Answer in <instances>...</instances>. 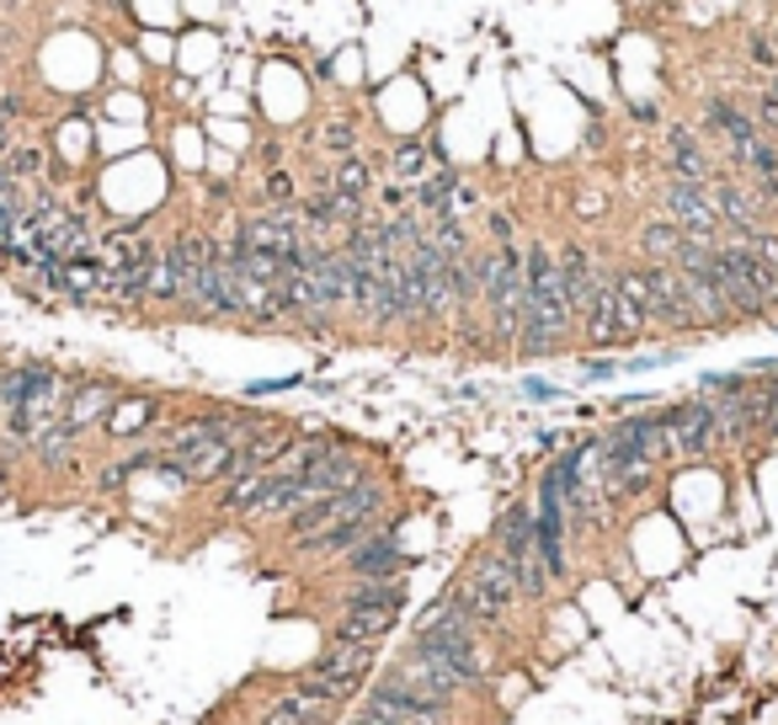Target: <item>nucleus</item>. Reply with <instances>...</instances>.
Returning <instances> with one entry per match:
<instances>
[{
  "mask_svg": "<svg viewBox=\"0 0 778 725\" xmlns=\"http://www.w3.org/2000/svg\"><path fill=\"white\" fill-rule=\"evenodd\" d=\"M6 6H22V0H6Z\"/></svg>",
  "mask_w": 778,
  "mask_h": 725,
  "instance_id": "nucleus-38",
  "label": "nucleus"
},
{
  "mask_svg": "<svg viewBox=\"0 0 778 725\" xmlns=\"http://www.w3.org/2000/svg\"><path fill=\"white\" fill-rule=\"evenodd\" d=\"M389 677H395V683H406V689H411V694H421L427 704L449 710V715L459 710V704H464V694H470V689H464V683L453 677L449 666L432 662V656H421L417 645H406V651H400V662L389 666Z\"/></svg>",
  "mask_w": 778,
  "mask_h": 725,
  "instance_id": "nucleus-10",
  "label": "nucleus"
},
{
  "mask_svg": "<svg viewBox=\"0 0 778 725\" xmlns=\"http://www.w3.org/2000/svg\"><path fill=\"white\" fill-rule=\"evenodd\" d=\"M262 166H283V139H262Z\"/></svg>",
  "mask_w": 778,
  "mask_h": 725,
  "instance_id": "nucleus-35",
  "label": "nucleus"
},
{
  "mask_svg": "<svg viewBox=\"0 0 778 725\" xmlns=\"http://www.w3.org/2000/svg\"><path fill=\"white\" fill-rule=\"evenodd\" d=\"M309 187H330V192H341V198H358L368 203V192H374V160L368 155H341V160H330L326 171H315Z\"/></svg>",
  "mask_w": 778,
  "mask_h": 725,
  "instance_id": "nucleus-20",
  "label": "nucleus"
},
{
  "mask_svg": "<svg viewBox=\"0 0 778 725\" xmlns=\"http://www.w3.org/2000/svg\"><path fill=\"white\" fill-rule=\"evenodd\" d=\"M661 213H666L683 235H693V241H704V245L725 241V224H719L715 203H709V192H704L698 181H672L666 177V187H661Z\"/></svg>",
  "mask_w": 778,
  "mask_h": 725,
  "instance_id": "nucleus-9",
  "label": "nucleus"
},
{
  "mask_svg": "<svg viewBox=\"0 0 778 725\" xmlns=\"http://www.w3.org/2000/svg\"><path fill=\"white\" fill-rule=\"evenodd\" d=\"M6 166H11V177H17V181H43V171H49V150H32V145H11Z\"/></svg>",
  "mask_w": 778,
  "mask_h": 725,
  "instance_id": "nucleus-29",
  "label": "nucleus"
},
{
  "mask_svg": "<svg viewBox=\"0 0 778 725\" xmlns=\"http://www.w3.org/2000/svg\"><path fill=\"white\" fill-rule=\"evenodd\" d=\"M389 181H400V187H417L427 171H432V160H438V145L432 139H421V134H400V139H389Z\"/></svg>",
  "mask_w": 778,
  "mask_h": 725,
  "instance_id": "nucleus-21",
  "label": "nucleus"
},
{
  "mask_svg": "<svg viewBox=\"0 0 778 725\" xmlns=\"http://www.w3.org/2000/svg\"><path fill=\"white\" fill-rule=\"evenodd\" d=\"M619 368H624V362H613V358H587L581 362V374H587V379H613V374H619Z\"/></svg>",
  "mask_w": 778,
  "mask_h": 725,
  "instance_id": "nucleus-34",
  "label": "nucleus"
},
{
  "mask_svg": "<svg viewBox=\"0 0 778 725\" xmlns=\"http://www.w3.org/2000/svg\"><path fill=\"white\" fill-rule=\"evenodd\" d=\"M757 443L778 449V362H757Z\"/></svg>",
  "mask_w": 778,
  "mask_h": 725,
  "instance_id": "nucleus-24",
  "label": "nucleus"
},
{
  "mask_svg": "<svg viewBox=\"0 0 778 725\" xmlns=\"http://www.w3.org/2000/svg\"><path fill=\"white\" fill-rule=\"evenodd\" d=\"M485 230H491V241H496V245H512V241H517V235H512V213H502V209L485 219Z\"/></svg>",
  "mask_w": 778,
  "mask_h": 725,
  "instance_id": "nucleus-32",
  "label": "nucleus"
},
{
  "mask_svg": "<svg viewBox=\"0 0 778 725\" xmlns=\"http://www.w3.org/2000/svg\"><path fill=\"white\" fill-rule=\"evenodd\" d=\"M320 150H326V160H341V155H358L362 150V134L353 118H330L320 134H309Z\"/></svg>",
  "mask_w": 778,
  "mask_h": 725,
  "instance_id": "nucleus-26",
  "label": "nucleus"
},
{
  "mask_svg": "<svg viewBox=\"0 0 778 725\" xmlns=\"http://www.w3.org/2000/svg\"><path fill=\"white\" fill-rule=\"evenodd\" d=\"M768 96H774V102H778V75H768Z\"/></svg>",
  "mask_w": 778,
  "mask_h": 725,
  "instance_id": "nucleus-37",
  "label": "nucleus"
},
{
  "mask_svg": "<svg viewBox=\"0 0 778 725\" xmlns=\"http://www.w3.org/2000/svg\"><path fill=\"white\" fill-rule=\"evenodd\" d=\"M491 549H496V555L512 566L523 603H544V598H549V587H555V581H549V571H544L539 534H534V507H528V502L502 507L496 528H491Z\"/></svg>",
  "mask_w": 778,
  "mask_h": 725,
  "instance_id": "nucleus-6",
  "label": "nucleus"
},
{
  "mask_svg": "<svg viewBox=\"0 0 778 725\" xmlns=\"http://www.w3.org/2000/svg\"><path fill=\"white\" fill-rule=\"evenodd\" d=\"M294 203H299V181H294V171H283V166L262 171V209H294Z\"/></svg>",
  "mask_w": 778,
  "mask_h": 725,
  "instance_id": "nucleus-28",
  "label": "nucleus"
},
{
  "mask_svg": "<svg viewBox=\"0 0 778 725\" xmlns=\"http://www.w3.org/2000/svg\"><path fill=\"white\" fill-rule=\"evenodd\" d=\"M118 385L113 379H70L64 385V406H60V422L75 432V438H86L91 427L107 422V411L118 406Z\"/></svg>",
  "mask_w": 778,
  "mask_h": 725,
  "instance_id": "nucleus-14",
  "label": "nucleus"
},
{
  "mask_svg": "<svg viewBox=\"0 0 778 725\" xmlns=\"http://www.w3.org/2000/svg\"><path fill=\"white\" fill-rule=\"evenodd\" d=\"M368 475H379L368 459H362L358 443H347V438H336L309 470H304V491H309V502H320V496H336V491H353L362 485Z\"/></svg>",
  "mask_w": 778,
  "mask_h": 725,
  "instance_id": "nucleus-11",
  "label": "nucleus"
},
{
  "mask_svg": "<svg viewBox=\"0 0 778 725\" xmlns=\"http://www.w3.org/2000/svg\"><path fill=\"white\" fill-rule=\"evenodd\" d=\"M449 603L475 624L480 634L485 630H502L512 619V608L523 603V592H517V576H512V566L485 544V549H475L470 560H464V571L453 576L449 587Z\"/></svg>",
  "mask_w": 778,
  "mask_h": 725,
  "instance_id": "nucleus-3",
  "label": "nucleus"
},
{
  "mask_svg": "<svg viewBox=\"0 0 778 725\" xmlns=\"http://www.w3.org/2000/svg\"><path fill=\"white\" fill-rule=\"evenodd\" d=\"M747 245L763 256V262H774V267H778V230H763V235H751Z\"/></svg>",
  "mask_w": 778,
  "mask_h": 725,
  "instance_id": "nucleus-33",
  "label": "nucleus"
},
{
  "mask_svg": "<svg viewBox=\"0 0 778 725\" xmlns=\"http://www.w3.org/2000/svg\"><path fill=\"white\" fill-rule=\"evenodd\" d=\"M560 277H566V300H570V315L581 321L587 309H592V300H598V288H602V277H608V267H602L598 256L587 251L581 241H566L560 251Z\"/></svg>",
  "mask_w": 778,
  "mask_h": 725,
  "instance_id": "nucleus-16",
  "label": "nucleus"
},
{
  "mask_svg": "<svg viewBox=\"0 0 778 725\" xmlns=\"http://www.w3.org/2000/svg\"><path fill=\"white\" fill-rule=\"evenodd\" d=\"M379 209H385V213H406V209H411V187L385 181V187H379Z\"/></svg>",
  "mask_w": 778,
  "mask_h": 725,
  "instance_id": "nucleus-31",
  "label": "nucleus"
},
{
  "mask_svg": "<svg viewBox=\"0 0 778 725\" xmlns=\"http://www.w3.org/2000/svg\"><path fill=\"white\" fill-rule=\"evenodd\" d=\"M768 326H774V332H778V321H768Z\"/></svg>",
  "mask_w": 778,
  "mask_h": 725,
  "instance_id": "nucleus-39",
  "label": "nucleus"
},
{
  "mask_svg": "<svg viewBox=\"0 0 778 725\" xmlns=\"http://www.w3.org/2000/svg\"><path fill=\"white\" fill-rule=\"evenodd\" d=\"M256 725H336V710L315 704V698H304L299 689H283L277 698H267V704H262Z\"/></svg>",
  "mask_w": 778,
  "mask_h": 725,
  "instance_id": "nucleus-22",
  "label": "nucleus"
},
{
  "mask_svg": "<svg viewBox=\"0 0 778 725\" xmlns=\"http://www.w3.org/2000/svg\"><path fill=\"white\" fill-rule=\"evenodd\" d=\"M645 283H651V321H656V332H672V336L698 332L688 288H683V272L672 267V262H645Z\"/></svg>",
  "mask_w": 778,
  "mask_h": 725,
  "instance_id": "nucleus-13",
  "label": "nucleus"
},
{
  "mask_svg": "<svg viewBox=\"0 0 778 725\" xmlns=\"http://www.w3.org/2000/svg\"><path fill=\"white\" fill-rule=\"evenodd\" d=\"M704 123L715 128L719 145L730 150V166H736V171H747V160L757 155V145L768 139L747 107H742V102H730V96H719V91H709V96H704Z\"/></svg>",
  "mask_w": 778,
  "mask_h": 725,
  "instance_id": "nucleus-12",
  "label": "nucleus"
},
{
  "mask_svg": "<svg viewBox=\"0 0 778 725\" xmlns=\"http://www.w3.org/2000/svg\"><path fill=\"white\" fill-rule=\"evenodd\" d=\"M661 443H666V464H704V459L725 453L709 400L688 395V400L661 406Z\"/></svg>",
  "mask_w": 778,
  "mask_h": 725,
  "instance_id": "nucleus-7",
  "label": "nucleus"
},
{
  "mask_svg": "<svg viewBox=\"0 0 778 725\" xmlns=\"http://www.w3.org/2000/svg\"><path fill=\"white\" fill-rule=\"evenodd\" d=\"M629 113H634V123H656V102H629Z\"/></svg>",
  "mask_w": 778,
  "mask_h": 725,
  "instance_id": "nucleus-36",
  "label": "nucleus"
},
{
  "mask_svg": "<svg viewBox=\"0 0 778 725\" xmlns=\"http://www.w3.org/2000/svg\"><path fill=\"white\" fill-rule=\"evenodd\" d=\"M523 272H528V321H523V336H517V358H555L576 336L560 256L544 241L523 245Z\"/></svg>",
  "mask_w": 778,
  "mask_h": 725,
  "instance_id": "nucleus-1",
  "label": "nucleus"
},
{
  "mask_svg": "<svg viewBox=\"0 0 778 725\" xmlns=\"http://www.w3.org/2000/svg\"><path fill=\"white\" fill-rule=\"evenodd\" d=\"M160 427V400L155 395H118V406L107 411L102 432L118 443H150V432Z\"/></svg>",
  "mask_w": 778,
  "mask_h": 725,
  "instance_id": "nucleus-18",
  "label": "nucleus"
},
{
  "mask_svg": "<svg viewBox=\"0 0 778 725\" xmlns=\"http://www.w3.org/2000/svg\"><path fill=\"white\" fill-rule=\"evenodd\" d=\"M634 245H640V262H672V256H677V245H683V230L661 213V219H645V224H640Z\"/></svg>",
  "mask_w": 778,
  "mask_h": 725,
  "instance_id": "nucleus-25",
  "label": "nucleus"
},
{
  "mask_svg": "<svg viewBox=\"0 0 778 725\" xmlns=\"http://www.w3.org/2000/svg\"><path fill=\"white\" fill-rule=\"evenodd\" d=\"M389 496H395V491H389L385 475H368V481L353 485V491H336V496H320V502H304V507H294V513L277 523V528H283L288 549H299V544L320 539V534H326V528H336V523L389 513Z\"/></svg>",
  "mask_w": 778,
  "mask_h": 725,
  "instance_id": "nucleus-5",
  "label": "nucleus"
},
{
  "mask_svg": "<svg viewBox=\"0 0 778 725\" xmlns=\"http://www.w3.org/2000/svg\"><path fill=\"white\" fill-rule=\"evenodd\" d=\"M374 666H379V645H336V640H326V651L304 666V677H320V683H336L341 694H358Z\"/></svg>",
  "mask_w": 778,
  "mask_h": 725,
  "instance_id": "nucleus-15",
  "label": "nucleus"
},
{
  "mask_svg": "<svg viewBox=\"0 0 778 725\" xmlns=\"http://www.w3.org/2000/svg\"><path fill=\"white\" fill-rule=\"evenodd\" d=\"M747 54L757 70H768V75H778V38H768V32H751L747 38Z\"/></svg>",
  "mask_w": 778,
  "mask_h": 725,
  "instance_id": "nucleus-30",
  "label": "nucleus"
},
{
  "mask_svg": "<svg viewBox=\"0 0 778 725\" xmlns=\"http://www.w3.org/2000/svg\"><path fill=\"white\" fill-rule=\"evenodd\" d=\"M347 725H449V715H395V710H385V704L362 698Z\"/></svg>",
  "mask_w": 778,
  "mask_h": 725,
  "instance_id": "nucleus-27",
  "label": "nucleus"
},
{
  "mask_svg": "<svg viewBox=\"0 0 778 725\" xmlns=\"http://www.w3.org/2000/svg\"><path fill=\"white\" fill-rule=\"evenodd\" d=\"M336 566L353 576V581H368V576H411L417 555L400 544V517H389L385 528H374V534H368L358 549H347Z\"/></svg>",
  "mask_w": 778,
  "mask_h": 725,
  "instance_id": "nucleus-8",
  "label": "nucleus"
},
{
  "mask_svg": "<svg viewBox=\"0 0 778 725\" xmlns=\"http://www.w3.org/2000/svg\"><path fill=\"white\" fill-rule=\"evenodd\" d=\"M406 603H411L406 576H368V581H353L336 608H389V613H400Z\"/></svg>",
  "mask_w": 778,
  "mask_h": 725,
  "instance_id": "nucleus-23",
  "label": "nucleus"
},
{
  "mask_svg": "<svg viewBox=\"0 0 778 725\" xmlns=\"http://www.w3.org/2000/svg\"><path fill=\"white\" fill-rule=\"evenodd\" d=\"M406 645H417L421 656L443 662L453 677L470 689V694L485 683V651H480V630L449 603V592H443L432 608H421L417 630H411V640H406Z\"/></svg>",
  "mask_w": 778,
  "mask_h": 725,
  "instance_id": "nucleus-4",
  "label": "nucleus"
},
{
  "mask_svg": "<svg viewBox=\"0 0 778 725\" xmlns=\"http://www.w3.org/2000/svg\"><path fill=\"white\" fill-rule=\"evenodd\" d=\"M395 624H400V613H389V608H336L326 640H336V645H385Z\"/></svg>",
  "mask_w": 778,
  "mask_h": 725,
  "instance_id": "nucleus-17",
  "label": "nucleus"
},
{
  "mask_svg": "<svg viewBox=\"0 0 778 725\" xmlns=\"http://www.w3.org/2000/svg\"><path fill=\"white\" fill-rule=\"evenodd\" d=\"M475 288L491 315V342L502 353H517V336L528 321V272H523V245H491L475 251Z\"/></svg>",
  "mask_w": 778,
  "mask_h": 725,
  "instance_id": "nucleus-2",
  "label": "nucleus"
},
{
  "mask_svg": "<svg viewBox=\"0 0 778 725\" xmlns=\"http://www.w3.org/2000/svg\"><path fill=\"white\" fill-rule=\"evenodd\" d=\"M666 171H672V181H698V187L715 177V166L704 155V139L693 134L688 123H672L666 128Z\"/></svg>",
  "mask_w": 778,
  "mask_h": 725,
  "instance_id": "nucleus-19",
  "label": "nucleus"
}]
</instances>
